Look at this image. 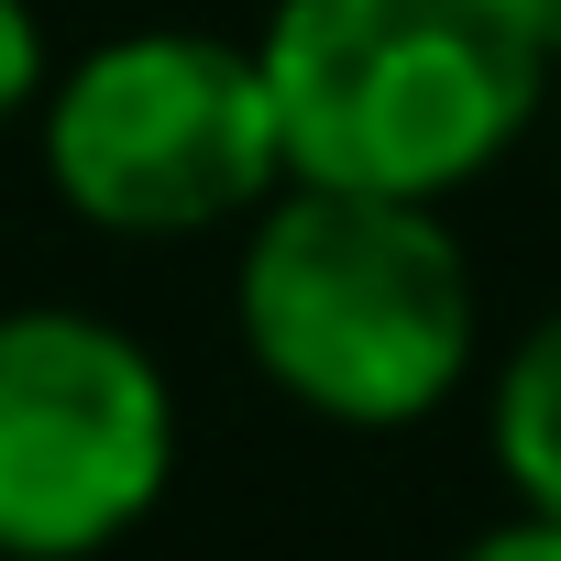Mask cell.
Segmentation results:
<instances>
[{
    "mask_svg": "<svg viewBox=\"0 0 561 561\" xmlns=\"http://www.w3.org/2000/svg\"><path fill=\"white\" fill-rule=\"evenodd\" d=\"M528 12H539V34H550V67H561V0H528Z\"/></svg>",
    "mask_w": 561,
    "mask_h": 561,
    "instance_id": "ba28073f",
    "label": "cell"
},
{
    "mask_svg": "<svg viewBox=\"0 0 561 561\" xmlns=\"http://www.w3.org/2000/svg\"><path fill=\"white\" fill-rule=\"evenodd\" d=\"M176 473L154 353L89 309H0V561H100Z\"/></svg>",
    "mask_w": 561,
    "mask_h": 561,
    "instance_id": "277c9868",
    "label": "cell"
},
{
    "mask_svg": "<svg viewBox=\"0 0 561 561\" xmlns=\"http://www.w3.org/2000/svg\"><path fill=\"white\" fill-rule=\"evenodd\" d=\"M45 176L89 231H122V242H176L264 209V187L287 176L264 56L220 34L100 45L45 111Z\"/></svg>",
    "mask_w": 561,
    "mask_h": 561,
    "instance_id": "3957f363",
    "label": "cell"
},
{
    "mask_svg": "<svg viewBox=\"0 0 561 561\" xmlns=\"http://www.w3.org/2000/svg\"><path fill=\"white\" fill-rule=\"evenodd\" d=\"M462 561H561V517H506V528L462 539Z\"/></svg>",
    "mask_w": 561,
    "mask_h": 561,
    "instance_id": "52a82bcc",
    "label": "cell"
},
{
    "mask_svg": "<svg viewBox=\"0 0 561 561\" xmlns=\"http://www.w3.org/2000/svg\"><path fill=\"white\" fill-rule=\"evenodd\" d=\"M495 473L517 484L528 517H561V309L495 375Z\"/></svg>",
    "mask_w": 561,
    "mask_h": 561,
    "instance_id": "5b68a950",
    "label": "cell"
},
{
    "mask_svg": "<svg viewBox=\"0 0 561 561\" xmlns=\"http://www.w3.org/2000/svg\"><path fill=\"white\" fill-rule=\"evenodd\" d=\"M242 353L331 430H408L473 364V264L419 198L287 187L231 275Z\"/></svg>",
    "mask_w": 561,
    "mask_h": 561,
    "instance_id": "7a4b0ae2",
    "label": "cell"
},
{
    "mask_svg": "<svg viewBox=\"0 0 561 561\" xmlns=\"http://www.w3.org/2000/svg\"><path fill=\"white\" fill-rule=\"evenodd\" d=\"M264 89L287 176L364 198H451L550 100L528 0H275Z\"/></svg>",
    "mask_w": 561,
    "mask_h": 561,
    "instance_id": "6da1fadb",
    "label": "cell"
},
{
    "mask_svg": "<svg viewBox=\"0 0 561 561\" xmlns=\"http://www.w3.org/2000/svg\"><path fill=\"white\" fill-rule=\"evenodd\" d=\"M34 78H45V45H34V12H23V0H0V122H12V111L34 100Z\"/></svg>",
    "mask_w": 561,
    "mask_h": 561,
    "instance_id": "8992f818",
    "label": "cell"
}]
</instances>
